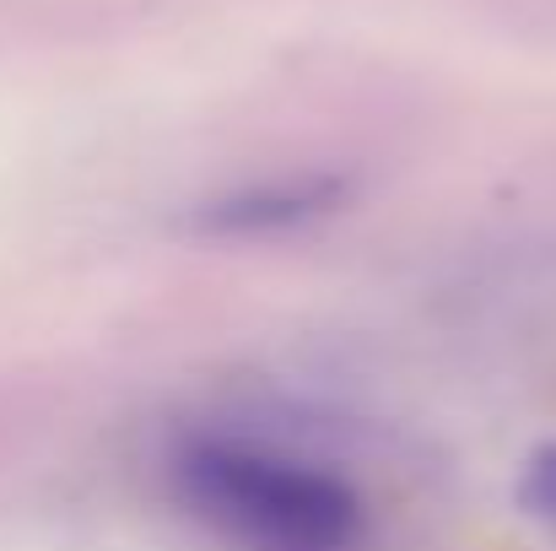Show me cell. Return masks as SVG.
Returning <instances> with one entry per match:
<instances>
[{
    "label": "cell",
    "instance_id": "1",
    "mask_svg": "<svg viewBox=\"0 0 556 551\" xmlns=\"http://www.w3.org/2000/svg\"><path fill=\"white\" fill-rule=\"evenodd\" d=\"M174 487L189 514L249 551H352L363 536L357 492L341 476L276 449L200 438L179 449Z\"/></svg>",
    "mask_w": 556,
    "mask_h": 551
},
{
    "label": "cell",
    "instance_id": "2",
    "mask_svg": "<svg viewBox=\"0 0 556 551\" xmlns=\"http://www.w3.org/2000/svg\"><path fill=\"white\" fill-rule=\"evenodd\" d=\"M519 498H525V509L546 525L556 536V443L546 449H535L530 460H525V476H519Z\"/></svg>",
    "mask_w": 556,
    "mask_h": 551
}]
</instances>
